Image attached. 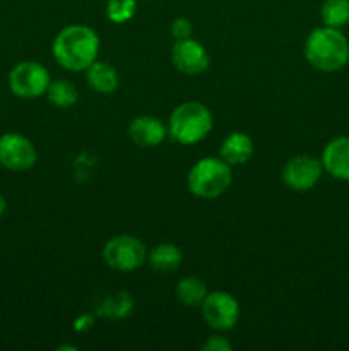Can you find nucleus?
I'll return each mask as SVG.
<instances>
[{
  "instance_id": "obj_1",
  "label": "nucleus",
  "mask_w": 349,
  "mask_h": 351,
  "mask_svg": "<svg viewBox=\"0 0 349 351\" xmlns=\"http://www.w3.org/2000/svg\"><path fill=\"white\" fill-rule=\"evenodd\" d=\"M51 51L58 64L70 72L86 71L98 60L99 36L92 27L70 24L55 36Z\"/></svg>"
},
{
  "instance_id": "obj_2",
  "label": "nucleus",
  "mask_w": 349,
  "mask_h": 351,
  "mask_svg": "<svg viewBox=\"0 0 349 351\" xmlns=\"http://www.w3.org/2000/svg\"><path fill=\"white\" fill-rule=\"evenodd\" d=\"M305 58L322 72H335L349 62V41L341 29L322 26L311 31L305 41Z\"/></svg>"
},
{
  "instance_id": "obj_3",
  "label": "nucleus",
  "mask_w": 349,
  "mask_h": 351,
  "mask_svg": "<svg viewBox=\"0 0 349 351\" xmlns=\"http://www.w3.org/2000/svg\"><path fill=\"white\" fill-rule=\"evenodd\" d=\"M214 120L205 105L198 101H187L178 105L168 120V136L178 144L192 146L201 143L212 130Z\"/></svg>"
},
{
  "instance_id": "obj_4",
  "label": "nucleus",
  "mask_w": 349,
  "mask_h": 351,
  "mask_svg": "<svg viewBox=\"0 0 349 351\" xmlns=\"http://www.w3.org/2000/svg\"><path fill=\"white\" fill-rule=\"evenodd\" d=\"M187 182L190 192L197 197L216 199L231 187V165L222 158H202L190 168Z\"/></svg>"
},
{
  "instance_id": "obj_5",
  "label": "nucleus",
  "mask_w": 349,
  "mask_h": 351,
  "mask_svg": "<svg viewBox=\"0 0 349 351\" xmlns=\"http://www.w3.org/2000/svg\"><path fill=\"white\" fill-rule=\"evenodd\" d=\"M106 266L120 273H132L147 261V250L142 240L132 235H116L103 247Z\"/></svg>"
},
{
  "instance_id": "obj_6",
  "label": "nucleus",
  "mask_w": 349,
  "mask_h": 351,
  "mask_svg": "<svg viewBox=\"0 0 349 351\" xmlns=\"http://www.w3.org/2000/svg\"><path fill=\"white\" fill-rule=\"evenodd\" d=\"M50 82L51 79L47 67L34 60L21 62L9 74L10 91L24 99H33L47 95Z\"/></svg>"
},
{
  "instance_id": "obj_7",
  "label": "nucleus",
  "mask_w": 349,
  "mask_h": 351,
  "mask_svg": "<svg viewBox=\"0 0 349 351\" xmlns=\"http://www.w3.org/2000/svg\"><path fill=\"white\" fill-rule=\"evenodd\" d=\"M202 317L214 331H229L240 319V304L228 291H211L201 305Z\"/></svg>"
},
{
  "instance_id": "obj_8",
  "label": "nucleus",
  "mask_w": 349,
  "mask_h": 351,
  "mask_svg": "<svg viewBox=\"0 0 349 351\" xmlns=\"http://www.w3.org/2000/svg\"><path fill=\"white\" fill-rule=\"evenodd\" d=\"M38 153L27 137L17 132L0 136V165L7 170L26 171L36 165Z\"/></svg>"
},
{
  "instance_id": "obj_9",
  "label": "nucleus",
  "mask_w": 349,
  "mask_h": 351,
  "mask_svg": "<svg viewBox=\"0 0 349 351\" xmlns=\"http://www.w3.org/2000/svg\"><path fill=\"white\" fill-rule=\"evenodd\" d=\"M324 173V165L310 154H298L291 158L283 168V180L291 191L307 192L313 189Z\"/></svg>"
},
{
  "instance_id": "obj_10",
  "label": "nucleus",
  "mask_w": 349,
  "mask_h": 351,
  "mask_svg": "<svg viewBox=\"0 0 349 351\" xmlns=\"http://www.w3.org/2000/svg\"><path fill=\"white\" fill-rule=\"evenodd\" d=\"M171 62L181 74L197 75L207 71L211 58L204 45L194 38H183L171 47Z\"/></svg>"
},
{
  "instance_id": "obj_11",
  "label": "nucleus",
  "mask_w": 349,
  "mask_h": 351,
  "mask_svg": "<svg viewBox=\"0 0 349 351\" xmlns=\"http://www.w3.org/2000/svg\"><path fill=\"white\" fill-rule=\"evenodd\" d=\"M320 160L324 170L331 177L349 180V136H339L328 141Z\"/></svg>"
},
{
  "instance_id": "obj_12",
  "label": "nucleus",
  "mask_w": 349,
  "mask_h": 351,
  "mask_svg": "<svg viewBox=\"0 0 349 351\" xmlns=\"http://www.w3.org/2000/svg\"><path fill=\"white\" fill-rule=\"evenodd\" d=\"M129 136L137 146L156 147L166 139L168 125L156 117L140 115L129 123Z\"/></svg>"
},
{
  "instance_id": "obj_13",
  "label": "nucleus",
  "mask_w": 349,
  "mask_h": 351,
  "mask_svg": "<svg viewBox=\"0 0 349 351\" xmlns=\"http://www.w3.org/2000/svg\"><path fill=\"white\" fill-rule=\"evenodd\" d=\"M88 84L99 95H112L120 84V75L116 69L108 62L96 60L86 69Z\"/></svg>"
},
{
  "instance_id": "obj_14",
  "label": "nucleus",
  "mask_w": 349,
  "mask_h": 351,
  "mask_svg": "<svg viewBox=\"0 0 349 351\" xmlns=\"http://www.w3.org/2000/svg\"><path fill=\"white\" fill-rule=\"evenodd\" d=\"M253 154V141L252 137L243 132H233L222 141L221 144V158L231 167L236 165H245Z\"/></svg>"
},
{
  "instance_id": "obj_15",
  "label": "nucleus",
  "mask_w": 349,
  "mask_h": 351,
  "mask_svg": "<svg viewBox=\"0 0 349 351\" xmlns=\"http://www.w3.org/2000/svg\"><path fill=\"white\" fill-rule=\"evenodd\" d=\"M147 259L157 273H173L183 263V252L174 243H159L151 250Z\"/></svg>"
},
{
  "instance_id": "obj_16",
  "label": "nucleus",
  "mask_w": 349,
  "mask_h": 351,
  "mask_svg": "<svg viewBox=\"0 0 349 351\" xmlns=\"http://www.w3.org/2000/svg\"><path fill=\"white\" fill-rule=\"evenodd\" d=\"M205 283L197 276H187L177 285V297L187 307H201L204 298L207 297Z\"/></svg>"
},
{
  "instance_id": "obj_17",
  "label": "nucleus",
  "mask_w": 349,
  "mask_h": 351,
  "mask_svg": "<svg viewBox=\"0 0 349 351\" xmlns=\"http://www.w3.org/2000/svg\"><path fill=\"white\" fill-rule=\"evenodd\" d=\"M320 17L324 26L341 27L349 24V0H325L320 7Z\"/></svg>"
},
{
  "instance_id": "obj_18",
  "label": "nucleus",
  "mask_w": 349,
  "mask_h": 351,
  "mask_svg": "<svg viewBox=\"0 0 349 351\" xmlns=\"http://www.w3.org/2000/svg\"><path fill=\"white\" fill-rule=\"evenodd\" d=\"M47 96L51 105H55L57 108H70L77 101L79 93L77 88L70 81L57 79V81L50 82L47 89Z\"/></svg>"
},
{
  "instance_id": "obj_19",
  "label": "nucleus",
  "mask_w": 349,
  "mask_h": 351,
  "mask_svg": "<svg viewBox=\"0 0 349 351\" xmlns=\"http://www.w3.org/2000/svg\"><path fill=\"white\" fill-rule=\"evenodd\" d=\"M132 307H133V302L132 298H130V295L125 293V291H120V293L106 298L105 305L99 308V314L108 315V317H113V319L125 317V315L130 314Z\"/></svg>"
},
{
  "instance_id": "obj_20",
  "label": "nucleus",
  "mask_w": 349,
  "mask_h": 351,
  "mask_svg": "<svg viewBox=\"0 0 349 351\" xmlns=\"http://www.w3.org/2000/svg\"><path fill=\"white\" fill-rule=\"evenodd\" d=\"M137 0H108L106 16L112 23L123 24L135 16Z\"/></svg>"
},
{
  "instance_id": "obj_21",
  "label": "nucleus",
  "mask_w": 349,
  "mask_h": 351,
  "mask_svg": "<svg viewBox=\"0 0 349 351\" xmlns=\"http://www.w3.org/2000/svg\"><path fill=\"white\" fill-rule=\"evenodd\" d=\"M171 34H173L174 40H183V38L192 36V23L187 17H177V19L171 21L170 26Z\"/></svg>"
},
{
  "instance_id": "obj_22",
  "label": "nucleus",
  "mask_w": 349,
  "mask_h": 351,
  "mask_svg": "<svg viewBox=\"0 0 349 351\" xmlns=\"http://www.w3.org/2000/svg\"><path fill=\"white\" fill-rule=\"evenodd\" d=\"M202 350L205 351H231L233 345L224 338V336H211L207 341L202 345Z\"/></svg>"
},
{
  "instance_id": "obj_23",
  "label": "nucleus",
  "mask_w": 349,
  "mask_h": 351,
  "mask_svg": "<svg viewBox=\"0 0 349 351\" xmlns=\"http://www.w3.org/2000/svg\"><path fill=\"white\" fill-rule=\"evenodd\" d=\"M5 208H7V204H5V199H3V195L0 194V218H2V216H3V213H5Z\"/></svg>"
}]
</instances>
